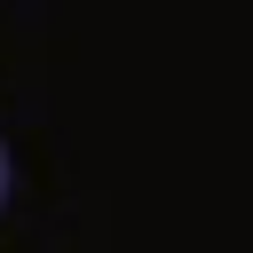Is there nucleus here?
Masks as SVG:
<instances>
[{
	"label": "nucleus",
	"instance_id": "obj_1",
	"mask_svg": "<svg viewBox=\"0 0 253 253\" xmlns=\"http://www.w3.org/2000/svg\"><path fill=\"white\" fill-rule=\"evenodd\" d=\"M0 198H8V150H0Z\"/></svg>",
	"mask_w": 253,
	"mask_h": 253
}]
</instances>
